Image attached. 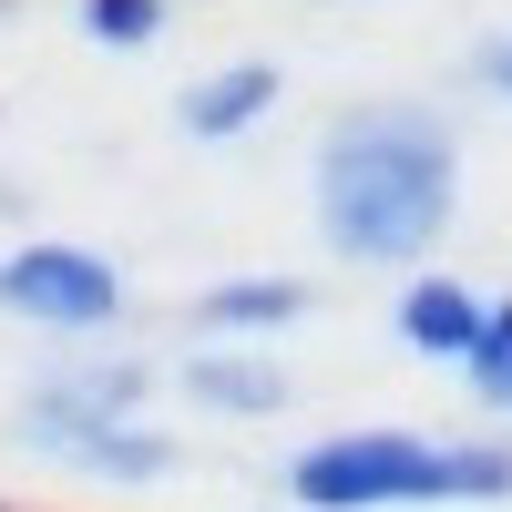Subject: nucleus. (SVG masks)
I'll use <instances>...</instances> for the list:
<instances>
[{
	"label": "nucleus",
	"instance_id": "f257e3e1",
	"mask_svg": "<svg viewBox=\"0 0 512 512\" xmlns=\"http://www.w3.org/2000/svg\"><path fill=\"white\" fill-rule=\"evenodd\" d=\"M308 205H318V246L338 267H431V246L461 216V134L451 113L410 103V93H379L318 123V154H308Z\"/></svg>",
	"mask_w": 512,
	"mask_h": 512
},
{
	"label": "nucleus",
	"instance_id": "f03ea898",
	"mask_svg": "<svg viewBox=\"0 0 512 512\" xmlns=\"http://www.w3.org/2000/svg\"><path fill=\"white\" fill-rule=\"evenodd\" d=\"M297 512H441V502H512V441H431V431H328L287 461Z\"/></svg>",
	"mask_w": 512,
	"mask_h": 512
},
{
	"label": "nucleus",
	"instance_id": "7ed1b4c3",
	"mask_svg": "<svg viewBox=\"0 0 512 512\" xmlns=\"http://www.w3.org/2000/svg\"><path fill=\"white\" fill-rule=\"evenodd\" d=\"M0 318H21L41 338H123L134 318V287L103 246H72V236H21L0 246Z\"/></svg>",
	"mask_w": 512,
	"mask_h": 512
},
{
	"label": "nucleus",
	"instance_id": "20e7f679",
	"mask_svg": "<svg viewBox=\"0 0 512 512\" xmlns=\"http://www.w3.org/2000/svg\"><path fill=\"white\" fill-rule=\"evenodd\" d=\"M144 400H154V369H144L134 349L82 338V359L41 369L31 390L11 400V441L41 451V461H72L82 441H103V431H123V420H144Z\"/></svg>",
	"mask_w": 512,
	"mask_h": 512
},
{
	"label": "nucleus",
	"instance_id": "39448f33",
	"mask_svg": "<svg viewBox=\"0 0 512 512\" xmlns=\"http://www.w3.org/2000/svg\"><path fill=\"white\" fill-rule=\"evenodd\" d=\"M175 390L205 410V420H277L297 390H287V369L256 349V338H195V349L175 359Z\"/></svg>",
	"mask_w": 512,
	"mask_h": 512
},
{
	"label": "nucleus",
	"instance_id": "423d86ee",
	"mask_svg": "<svg viewBox=\"0 0 512 512\" xmlns=\"http://www.w3.org/2000/svg\"><path fill=\"white\" fill-rule=\"evenodd\" d=\"M482 308L492 297L472 277H451V267H410L400 297H390V338L410 359H431V369H461L472 359V338H482Z\"/></svg>",
	"mask_w": 512,
	"mask_h": 512
},
{
	"label": "nucleus",
	"instance_id": "0eeeda50",
	"mask_svg": "<svg viewBox=\"0 0 512 512\" xmlns=\"http://www.w3.org/2000/svg\"><path fill=\"white\" fill-rule=\"evenodd\" d=\"M277 93H287V72H277L267 52H246V62L195 72L185 93H175V123H185L195 144H236V134H256V123L277 113Z\"/></svg>",
	"mask_w": 512,
	"mask_h": 512
},
{
	"label": "nucleus",
	"instance_id": "6e6552de",
	"mask_svg": "<svg viewBox=\"0 0 512 512\" xmlns=\"http://www.w3.org/2000/svg\"><path fill=\"white\" fill-rule=\"evenodd\" d=\"M318 308V287L308 277H287V267H267V277H216V287H195V338H256V349H267V338H287L297 318Z\"/></svg>",
	"mask_w": 512,
	"mask_h": 512
},
{
	"label": "nucleus",
	"instance_id": "1a4fd4ad",
	"mask_svg": "<svg viewBox=\"0 0 512 512\" xmlns=\"http://www.w3.org/2000/svg\"><path fill=\"white\" fill-rule=\"evenodd\" d=\"M72 472H93V482H113V492H144V482L175 472V431H154V420H123V431H103V441H82V451H72Z\"/></svg>",
	"mask_w": 512,
	"mask_h": 512
},
{
	"label": "nucleus",
	"instance_id": "9d476101",
	"mask_svg": "<svg viewBox=\"0 0 512 512\" xmlns=\"http://www.w3.org/2000/svg\"><path fill=\"white\" fill-rule=\"evenodd\" d=\"M461 390H472V410L512 420V297L482 308V338H472V359H461Z\"/></svg>",
	"mask_w": 512,
	"mask_h": 512
},
{
	"label": "nucleus",
	"instance_id": "9b49d317",
	"mask_svg": "<svg viewBox=\"0 0 512 512\" xmlns=\"http://www.w3.org/2000/svg\"><path fill=\"white\" fill-rule=\"evenodd\" d=\"M72 21L103 52H144V41H164V0H72Z\"/></svg>",
	"mask_w": 512,
	"mask_h": 512
},
{
	"label": "nucleus",
	"instance_id": "f8f14e48",
	"mask_svg": "<svg viewBox=\"0 0 512 512\" xmlns=\"http://www.w3.org/2000/svg\"><path fill=\"white\" fill-rule=\"evenodd\" d=\"M472 82H482V93H502V103H512V31H492L482 52H472Z\"/></svg>",
	"mask_w": 512,
	"mask_h": 512
},
{
	"label": "nucleus",
	"instance_id": "ddd939ff",
	"mask_svg": "<svg viewBox=\"0 0 512 512\" xmlns=\"http://www.w3.org/2000/svg\"><path fill=\"white\" fill-rule=\"evenodd\" d=\"M256 512H297V502H256Z\"/></svg>",
	"mask_w": 512,
	"mask_h": 512
}]
</instances>
